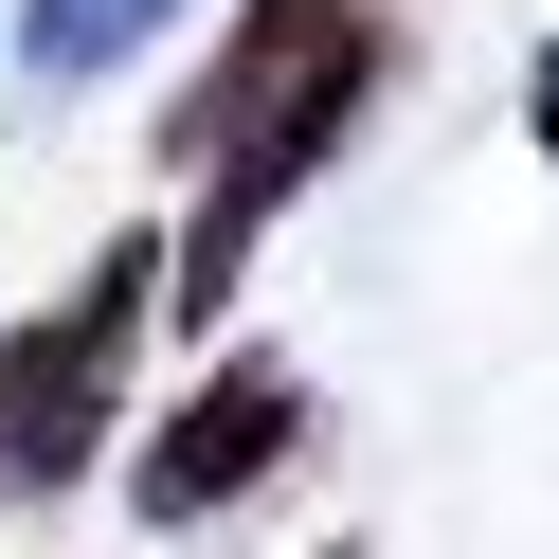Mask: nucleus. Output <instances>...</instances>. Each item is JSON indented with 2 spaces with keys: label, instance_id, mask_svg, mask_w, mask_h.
<instances>
[{
  "label": "nucleus",
  "instance_id": "nucleus-1",
  "mask_svg": "<svg viewBox=\"0 0 559 559\" xmlns=\"http://www.w3.org/2000/svg\"><path fill=\"white\" fill-rule=\"evenodd\" d=\"M145 307H181L163 235H109L55 307L0 325V506H55L127 451V361H145Z\"/></svg>",
  "mask_w": 559,
  "mask_h": 559
},
{
  "label": "nucleus",
  "instance_id": "nucleus-2",
  "mask_svg": "<svg viewBox=\"0 0 559 559\" xmlns=\"http://www.w3.org/2000/svg\"><path fill=\"white\" fill-rule=\"evenodd\" d=\"M379 73H397V19L361 0V19H343V37L307 55L271 109L235 127L217 163H199V217H181V307H163V325H235V307H253V253H271V217H289V199L343 163V127L379 109Z\"/></svg>",
  "mask_w": 559,
  "mask_h": 559
},
{
  "label": "nucleus",
  "instance_id": "nucleus-3",
  "mask_svg": "<svg viewBox=\"0 0 559 559\" xmlns=\"http://www.w3.org/2000/svg\"><path fill=\"white\" fill-rule=\"evenodd\" d=\"M307 451V361H271V343H217V379H199L181 415H163L145 451H127V523L145 542H181V523H235L271 469Z\"/></svg>",
  "mask_w": 559,
  "mask_h": 559
},
{
  "label": "nucleus",
  "instance_id": "nucleus-4",
  "mask_svg": "<svg viewBox=\"0 0 559 559\" xmlns=\"http://www.w3.org/2000/svg\"><path fill=\"white\" fill-rule=\"evenodd\" d=\"M343 19H361V0H235V37H217V55H199V73H181V91H163V163H217V145H235V127H253V109H271V91H289V73H307V55H325V37H343Z\"/></svg>",
  "mask_w": 559,
  "mask_h": 559
},
{
  "label": "nucleus",
  "instance_id": "nucleus-5",
  "mask_svg": "<svg viewBox=\"0 0 559 559\" xmlns=\"http://www.w3.org/2000/svg\"><path fill=\"white\" fill-rule=\"evenodd\" d=\"M163 19H199V0H19V73L37 91H109Z\"/></svg>",
  "mask_w": 559,
  "mask_h": 559
},
{
  "label": "nucleus",
  "instance_id": "nucleus-6",
  "mask_svg": "<svg viewBox=\"0 0 559 559\" xmlns=\"http://www.w3.org/2000/svg\"><path fill=\"white\" fill-rule=\"evenodd\" d=\"M523 109H542V163H559V37H542V91H523Z\"/></svg>",
  "mask_w": 559,
  "mask_h": 559
},
{
  "label": "nucleus",
  "instance_id": "nucleus-7",
  "mask_svg": "<svg viewBox=\"0 0 559 559\" xmlns=\"http://www.w3.org/2000/svg\"><path fill=\"white\" fill-rule=\"evenodd\" d=\"M307 559H361V542H307Z\"/></svg>",
  "mask_w": 559,
  "mask_h": 559
}]
</instances>
